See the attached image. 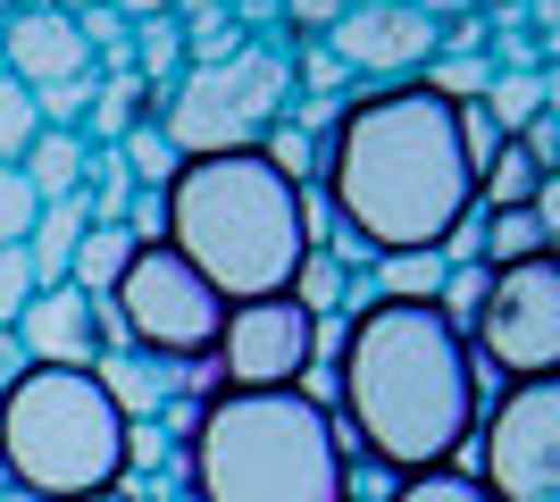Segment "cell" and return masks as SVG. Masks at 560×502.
Listing matches in <instances>:
<instances>
[{
	"label": "cell",
	"mask_w": 560,
	"mask_h": 502,
	"mask_svg": "<svg viewBox=\"0 0 560 502\" xmlns=\"http://www.w3.org/2000/svg\"><path fill=\"white\" fill-rule=\"evenodd\" d=\"M318 192L376 260L394 252H452L477 218V167H468L460 101L427 84H369L335 109L318 135Z\"/></svg>",
	"instance_id": "6da1fadb"
},
{
	"label": "cell",
	"mask_w": 560,
	"mask_h": 502,
	"mask_svg": "<svg viewBox=\"0 0 560 502\" xmlns=\"http://www.w3.org/2000/svg\"><path fill=\"white\" fill-rule=\"evenodd\" d=\"M335 402H343L335 428H351V444L376 469H394V478L460 469V453L477 444V419H486V377L460 335V311L369 293L335 335Z\"/></svg>",
	"instance_id": "7a4b0ae2"
},
{
	"label": "cell",
	"mask_w": 560,
	"mask_h": 502,
	"mask_svg": "<svg viewBox=\"0 0 560 502\" xmlns=\"http://www.w3.org/2000/svg\"><path fill=\"white\" fill-rule=\"evenodd\" d=\"M160 226L151 235L210 277L218 302H268V293L302 285L310 252H318V218L310 185L284 176L268 151H210V160H176L160 192Z\"/></svg>",
	"instance_id": "3957f363"
},
{
	"label": "cell",
	"mask_w": 560,
	"mask_h": 502,
	"mask_svg": "<svg viewBox=\"0 0 560 502\" xmlns=\"http://www.w3.org/2000/svg\"><path fill=\"white\" fill-rule=\"evenodd\" d=\"M176 469L192 502H343L351 444L335 428V402H318L310 385H268L210 394Z\"/></svg>",
	"instance_id": "277c9868"
},
{
	"label": "cell",
	"mask_w": 560,
	"mask_h": 502,
	"mask_svg": "<svg viewBox=\"0 0 560 502\" xmlns=\"http://www.w3.org/2000/svg\"><path fill=\"white\" fill-rule=\"evenodd\" d=\"M126 402L101 369H25L0 385V469L43 502L126 486Z\"/></svg>",
	"instance_id": "5b68a950"
},
{
	"label": "cell",
	"mask_w": 560,
	"mask_h": 502,
	"mask_svg": "<svg viewBox=\"0 0 560 502\" xmlns=\"http://www.w3.org/2000/svg\"><path fill=\"white\" fill-rule=\"evenodd\" d=\"M293 109V59L268 43H234L226 59H192L176 68L160 101V135L176 160H210V151H259Z\"/></svg>",
	"instance_id": "8992f818"
},
{
	"label": "cell",
	"mask_w": 560,
	"mask_h": 502,
	"mask_svg": "<svg viewBox=\"0 0 560 502\" xmlns=\"http://www.w3.org/2000/svg\"><path fill=\"white\" fill-rule=\"evenodd\" d=\"M109 327H117V352H142L160 369H192V360L218 352L226 302L210 293V277L192 260H176L160 235H142L126 277L109 285Z\"/></svg>",
	"instance_id": "52a82bcc"
},
{
	"label": "cell",
	"mask_w": 560,
	"mask_h": 502,
	"mask_svg": "<svg viewBox=\"0 0 560 502\" xmlns=\"http://www.w3.org/2000/svg\"><path fill=\"white\" fill-rule=\"evenodd\" d=\"M460 335L477 352V369H493L502 385L560 377V252L486 268L460 311Z\"/></svg>",
	"instance_id": "ba28073f"
},
{
	"label": "cell",
	"mask_w": 560,
	"mask_h": 502,
	"mask_svg": "<svg viewBox=\"0 0 560 502\" xmlns=\"http://www.w3.org/2000/svg\"><path fill=\"white\" fill-rule=\"evenodd\" d=\"M477 486L493 502H560V377H518L486 394Z\"/></svg>",
	"instance_id": "9c48e42d"
},
{
	"label": "cell",
	"mask_w": 560,
	"mask_h": 502,
	"mask_svg": "<svg viewBox=\"0 0 560 502\" xmlns=\"http://www.w3.org/2000/svg\"><path fill=\"white\" fill-rule=\"evenodd\" d=\"M218 394H268V385H302L310 360H318V318L293 302V293H268V302H234L226 327H218Z\"/></svg>",
	"instance_id": "30bf717a"
},
{
	"label": "cell",
	"mask_w": 560,
	"mask_h": 502,
	"mask_svg": "<svg viewBox=\"0 0 560 502\" xmlns=\"http://www.w3.org/2000/svg\"><path fill=\"white\" fill-rule=\"evenodd\" d=\"M327 50L343 59V75H369V84H419V68L444 50V25L410 9V0H385V9H335Z\"/></svg>",
	"instance_id": "8fae6325"
},
{
	"label": "cell",
	"mask_w": 560,
	"mask_h": 502,
	"mask_svg": "<svg viewBox=\"0 0 560 502\" xmlns=\"http://www.w3.org/2000/svg\"><path fill=\"white\" fill-rule=\"evenodd\" d=\"M18 343L34 369H101L117 352V327H109V302H93L84 285H43L18 318Z\"/></svg>",
	"instance_id": "7c38bea8"
},
{
	"label": "cell",
	"mask_w": 560,
	"mask_h": 502,
	"mask_svg": "<svg viewBox=\"0 0 560 502\" xmlns=\"http://www.w3.org/2000/svg\"><path fill=\"white\" fill-rule=\"evenodd\" d=\"M0 68L18 75L25 93H50V84L93 75L101 50L84 43V25L68 9H18V17H0Z\"/></svg>",
	"instance_id": "4fadbf2b"
},
{
	"label": "cell",
	"mask_w": 560,
	"mask_h": 502,
	"mask_svg": "<svg viewBox=\"0 0 560 502\" xmlns=\"http://www.w3.org/2000/svg\"><path fill=\"white\" fill-rule=\"evenodd\" d=\"M142 118H151V84H142L135 68H101V93H93V109H84L75 135H84L93 151H117Z\"/></svg>",
	"instance_id": "5bb4252c"
},
{
	"label": "cell",
	"mask_w": 560,
	"mask_h": 502,
	"mask_svg": "<svg viewBox=\"0 0 560 502\" xmlns=\"http://www.w3.org/2000/svg\"><path fill=\"white\" fill-rule=\"evenodd\" d=\"M84 226H93V210H84V192H68V201H43V218H34V235H25V260H34V285H68V268H75V243H84Z\"/></svg>",
	"instance_id": "9a60e30c"
},
{
	"label": "cell",
	"mask_w": 560,
	"mask_h": 502,
	"mask_svg": "<svg viewBox=\"0 0 560 502\" xmlns=\"http://www.w3.org/2000/svg\"><path fill=\"white\" fill-rule=\"evenodd\" d=\"M18 167H25V185L43 192V201H68V192H84V176H93V143L68 135V126H43Z\"/></svg>",
	"instance_id": "2e32d148"
},
{
	"label": "cell",
	"mask_w": 560,
	"mask_h": 502,
	"mask_svg": "<svg viewBox=\"0 0 560 502\" xmlns=\"http://www.w3.org/2000/svg\"><path fill=\"white\" fill-rule=\"evenodd\" d=\"M135 226H84V243H75V268H68V285H84L93 302H109V285L126 277V260H135Z\"/></svg>",
	"instance_id": "e0dca14e"
},
{
	"label": "cell",
	"mask_w": 560,
	"mask_h": 502,
	"mask_svg": "<svg viewBox=\"0 0 560 502\" xmlns=\"http://www.w3.org/2000/svg\"><path fill=\"white\" fill-rule=\"evenodd\" d=\"M452 285V252H394V260H376V293L385 302H444Z\"/></svg>",
	"instance_id": "ac0fdd59"
},
{
	"label": "cell",
	"mask_w": 560,
	"mask_h": 502,
	"mask_svg": "<svg viewBox=\"0 0 560 502\" xmlns=\"http://www.w3.org/2000/svg\"><path fill=\"white\" fill-rule=\"evenodd\" d=\"M536 185H544V167L536 160H527V151H518V143H502V151H493V167H486V176H477V210H536Z\"/></svg>",
	"instance_id": "d6986e66"
},
{
	"label": "cell",
	"mask_w": 560,
	"mask_h": 502,
	"mask_svg": "<svg viewBox=\"0 0 560 502\" xmlns=\"http://www.w3.org/2000/svg\"><path fill=\"white\" fill-rule=\"evenodd\" d=\"M477 252H486V268L502 260H536V252H552V235H544V218L536 210H477Z\"/></svg>",
	"instance_id": "ffe728a7"
},
{
	"label": "cell",
	"mask_w": 560,
	"mask_h": 502,
	"mask_svg": "<svg viewBox=\"0 0 560 502\" xmlns=\"http://www.w3.org/2000/svg\"><path fill=\"white\" fill-rule=\"evenodd\" d=\"M493 68H502V59H486V50H435V59L419 68V84L444 93V101H486Z\"/></svg>",
	"instance_id": "44dd1931"
},
{
	"label": "cell",
	"mask_w": 560,
	"mask_h": 502,
	"mask_svg": "<svg viewBox=\"0 0 560 502\" xmlns=\"http://www.w3.org/2000/svg\"><path fill=\"white\" fill-rule=\"evenodd\" d=\"M536 109H544V68H493V84H486V118L502 126V135H518Z\"/></svg>",
	"instance_id": "7402d4cb"
},
{
	"label": "cell",
	"mask_w": 560,
	"mask_h": 502,
	"mask_svg": "<svg viewBox=\"0 0 560 502\" xmlns=\"http://www.w3.org/2000/svg\"><path fill=\"white\" fill-rule=\"evenodd\" d=\"M34 135H43V109H34V93H25L18 75L0 68V167H18L34 151Z\"/></svg>",
	"instance_id": "603a6c76"
},
{
	"label": "cell",
	"mask_w": 560,
	"mask_h": 502,
	"mask_svg": "<svg viewBox=\"0 0 560 502\" xmlns=\"http://www.w3.org/2000/svg\"><path fill=\"white\" fill-rule=\"evenodd\" d=\"M117 160H126V176H142V185H151V192H160L167 176H176V143H167V135H160V118H142L135 135L117 143Z\"/></svg>",
	"instance_id": "cb8c5ba5"
},
{
	"label": "cell",
	"mask_w": 560,
	"mask_h": 502,
	"mask_svg": "<svg viewBox=\"0 0 560 502\" xmlns=\"http://www.w3.org/2000/svg\"><path fill=\"white\" fill-rule=\"evenodd\" d=\"M385 502H493L477 486V469H419V478H401Z\"/></svg>",
	"instance_id": "d4e9b609"
},
{
	"label": "cell",
	"mask_w": 560,
	"mask_h": 502,
	"mask_svg": "<svg viewBox=\"0 0 560 502\" xmlns=\"http://www.w3.org/2000/svg\"><path fill=\"white\" fill-rule=\"evenodd\" d=\"M43 218V192L25 185V167H0V243H25Z\"/></svg>",
	"instance_id": "484cf974"
},
{
	"label": "cell",
	"mask_w": 560,
	"mask_h": 502,
	"mask_svg": "<svg viewBox=\"0 0 560 502\" xmlns=\"http://www.w3.org/2000/svg\"><path fill=\"white\" fill-rule=\"evenodd\" d=\"M34 260H25V243H0V327H18L25 302H34Z\"/></svg>",
	"instance_id": "4316f807"
},
{
	"label": "cell",
	"mask_w": 560,
	"mask_h": 502,
	"mask_svg": "<svg viewBox=\"0 0 560 502\" xmlns=\"http://www.w3.org/2000/svg\"><path fill=\"white\" fill-rule=\"evenodd\" d=\"M167 460V428L160 419H135V428H126V478H135V469H160Z\"/></svg>",
	"instance_id": "83f0119b"
},
{
	"label": "cell",
	"mask_w": 560,
	"mask_h": 502,
	"mask_svg": "<svg viewBox=\"0 0 560 502\" xmlns=\"http://www.w3.org/2000/svg\"><path fill=\"white\" fill-rule=\"evenodd\" d=\"M34 360H25V343H18V327H0V385H18Z\"/></svg>",
	"instance_id": "f1b7e54d"
},
{
	"label": "cell",
	"mask_w": 560,
	"mask_h": 502,
	"mask_svg": "<svg viewBox=\"0 0 560 502\" xmlns=\"http://www.w3.org/2000/svg\"><path fill=\"white\" fill-rule=\"evenodd\" d=\"M126 25H151V17H176V0H109Z\"/></svg>",
	"instance_id": "f546056e"
},
{
	"label": "cell",
	"mask_w": 560,
	"mask_h": 502,
	"mask_svg": "<svg viewBox=\"0 0 560 502\" xmlns=\"http://www.w3.org/2000/svg\"><path fill=\"white\" fill-rule=\"evenodd\" d=\"M544 118H560V59H544Z\"/></svg>",
	"instance_id": "4dcf8cb0"
},
{
	"label": "cell",
	"mask_w": 560,
	"mask_h": 502,
	"mask_svg": "<svg viewBox=\"0 0 560 502\" xmlns=\"http://www.w3.org/2000/svg\"><path fill=\"white\" fill-rule=\"evenodd\" d=\"M75 502H142L135 486H101V494H75Z\"/></svg>",
	"instance_id": "1f68e13d"
},
{
	"label": "cell",
	"mask_w": 560,
	"mask_h": 502,
	"mask_svg": "<svg viewBox=\"0 0 560 502\" xmlns=\"http://www.w3.org/2000/svg\"><path fill=\"white\" fill-rule=\"evenodd\" d=\"M43 9H68V17H84V9H93V0H43Z\"/></svg>",
	"instance_id": "d6a6232c"
},
{
	"label": "cell",
	"mask_w": 560,
	"mask_h": 502,
	"mask_svg": "<svg viewBox=\"0 0 560 502\" xmlns=\"http://www.w3.org/2000/svg\"><path fill=\"white\" fill-rule=\"evenodd\" d=\"M18 9H43V0H0V17H18Z\"/></svg>",
	"instance_id": "836d02e7"
},
{
	"label": "cell",
	"mask_w": 560,
	"mask_h": 502,
	"mask_svg": "<svg viewBox=\"0 0 560 502\" xmlns=\"http://www.w3.org/2000/svg\"><path fill=\"white\" fill-rule=\"evenodd\" d=\"M351 9H385V0H351Z\"/></svg>",
	"instance_id": "e575fe53"
},
{
	"label": "cell",
	"mask_w": 560,
	"mask_h": 502,
	"mask_svg": "<svg viewBox=\"0 0 560 502\" xmlns=\"http://www.w3.org/2000/svg\"><path fill=\"white\" fill-rule=\"evenodd\" d=\"M0 494H9V469H0Z\"/></svg>",
	"instance_id": "d590c367"
}]
</instances>
